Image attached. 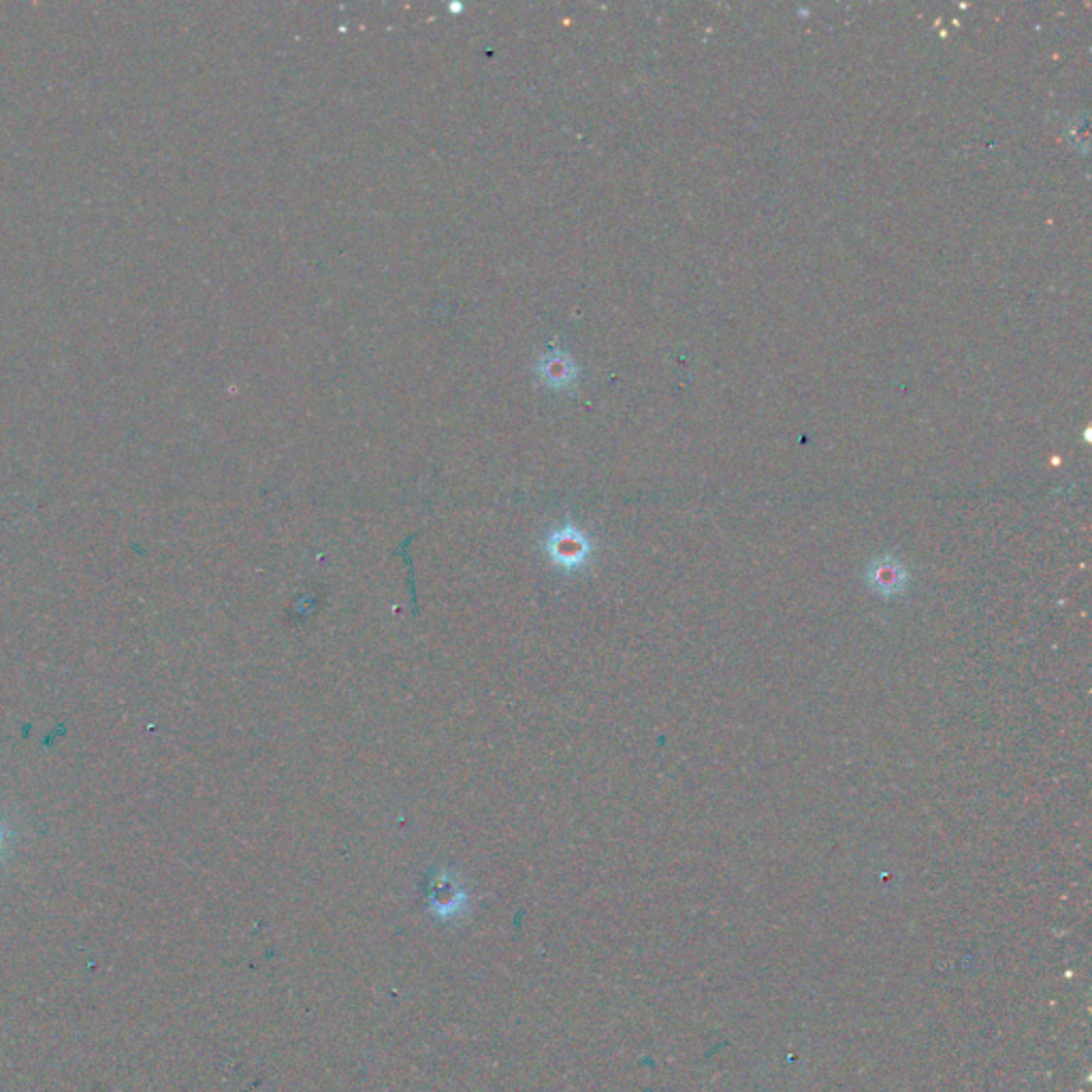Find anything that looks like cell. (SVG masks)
Wrapping results in <instances>:
<instances>
[{
	"instance_id": "cell-2",
	"label": "cell",
	"mask_w": 1092,
	"mask_h": 1092,
	"mask_svg": "<svg viewBox=\"0 0 1092 1092\" xmlns=\"http://www.w3.org/2000/svg\"><path fill=\"white\" fill-rule=\"evenodd\" d=\"M866 577H869L871 590L884 597L900 596L909 583V572H907L905 563L893 555H884V557L873 559Z\"/></svg>"
},
{
	"instance_id": "cell-3",
	"label": "cell",
	"mask_w": 1092,
	"mask_h": 1092,
	"mask_svg": "<svg viewBox=\"0 0 1092 1092\" xmlns=\"http://www.w3.org/2000/svg\"><path fill=\"white\" fill-rule=\"evenodd\" d=\"M0 837H2V835H0Z\"/></svg>"
},
{
	"instance_id": "cell-1",
	"label": "cell",
	"mask_w": 1092,
	"mask_h": 1092,
	"mask_svg": "<svg viewBox=\"0 0 1092 1092\" xmlns=\"http://www.w3.org/2000/svg\"><path fill=\"white\" fill-rule=\"evenodd\" d=\"M546 550L555 566L563 570H577L587 563L592 555V543L579 527L566 525L548 538Z\"/></svg>"
}]
</instances>
